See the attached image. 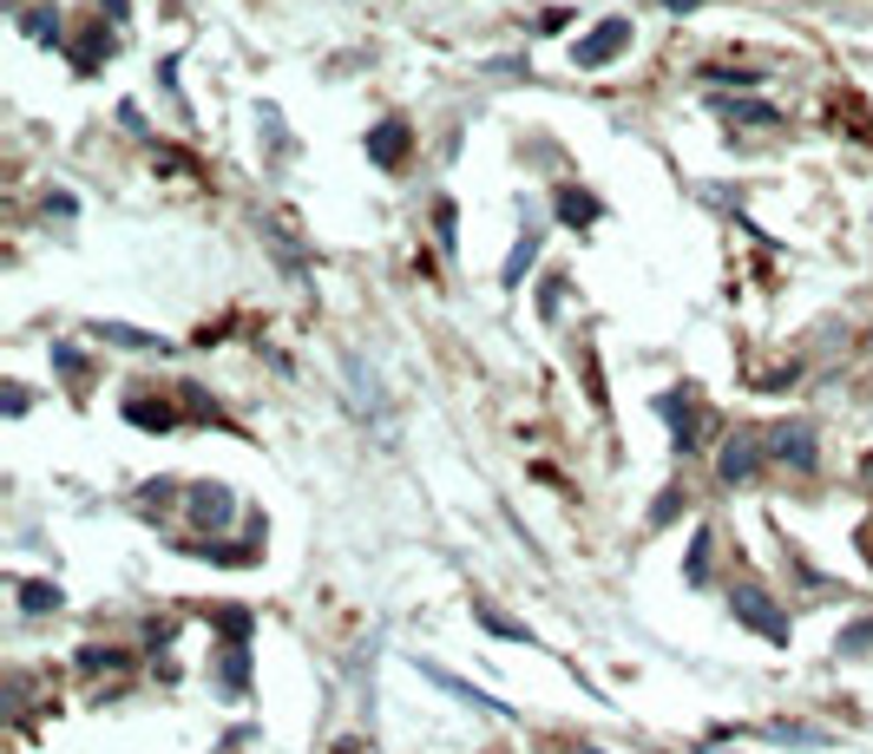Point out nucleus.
Instances as JSON below:
<instances>
[{"instance_id":"1","label":"nucleus","mask_w":873,"mask_h":754,"mask_svg":"<svg viewBox=\"0 0 873 754\" xmlns=\"http://www.w3.org/2000/svg\"><path fill=\"white\" fill-rule=\"evenodd\" d=\"M729 604H735V617L749 623L755 636H769V643H789V636H795L789 611H775V597H769L762 584H735V597H729Z\"/></svg>"},{"instance_id":"2","label":"nucleus","mask_w":873,"mask_h":754,"mask_svg":"<svg viewBox=\"0 0 873 754\" xmlns=\"http://www.w3.org/2000/svg\"><path fill=\"white\" fill-rule=\"evenodd\" d=\"M769 460L789 466V473H814V466H821V453H814V426H807V420H782V426L769 433Z\"/></svg>"},{"instance_id":"3","label":"nucleus","mask_w":873,"mask_h":754,"mask_svg":"<svg viewBox=\"0 0 873 754\" xmlns=\"http://www.w3.org/2000/svg\"><path fill=\"white\" fill-rule=\"evenodd\" d=\"M762 460H769L762 433H729L723 453H716V480H723V485H749L755 473H762Z\"/></svg>"},{"instance_id":"4","label":"nucleus","mask_w":873,"mask_h":754,"mask_svg":"<svg viewBox=\"0 0 873 754\" xmlns=\"http://www.w3.org/2000/svg\"><path fill=\"white\" fill-rule=\"evenodd\" d=\"M624 47H631V20H598L579 47H572V60H579L584 72H598V67H611Z\"/></svg>"},{"instance_id":"5","label":"nucleus","mask_w":873,"mask_h":754,"mask_svg":"<svg viewBox=\"0 0 873 754\" xmlns=\"http://www.w3.org/2000/svg\"><path fill=\"white\" fill-rule=\"evenodd\" d=\"M656 413L670 420V440H676V453H696V446H703V413H696V401H690L683 388L656 394Z\"/></svg>"},{"instance_id":"6","label":"nucleus","mask_w":873,"mask_h":754,"mask_svg":"<svg viewBox=\"0 0 873 754\" xmlns=\"http://www.w3.org/2000/svg\"><path fill=\"white\" fill-rule=\"evenodd\" d=\"M408 151H414V132H408V119H401V112H388V119L368 132V158H374L381 171H401V164H408Z\"/></svg>"},{"instance_id":"7","label":"nucleus","mask_w":873,"mask_h":754,"mask_svg":"<svg viewBox=\"0 0 873 754\" xmlns=\"http://www.w3.org/2000/svg\"><path fill=\"white\" fill-rule=\"evenodd\" d=\"M184 512H191V525H204V532H223L230 519H237V499H230V485H191V499H184Z\"/></svg>"},{"instance_id":"8","label":"nucleus","mask_w":873,"mask_h":754,"mask_svg":"<svg viewBox=\"0 0 873 754\" xmlns=\"http://www.w3.org/2000/svg\"><path fill=\"white\" fill-rule=\"evenodd\" d=\"M414 663H421V676H428V683H440L446 695H453V702H473V708H486V715H512L506 702H493V695H480L473 683H460V676H446V670H440V663H428V656H414Z\"/></svg>"},{"instance_id":"9","label":"nucleus","mask_w":873,"mask_h":754,"mask_svg":"<svg viewBox=\"0 0 873 754\" xmlns=\"http://www.w3.org/2000/svg\"><path fill=\"white\" fill-rule=\"evenodd\" d=\"M539 250H545V230H539V223H525V230H519V243L506 250V270H500V282H506V289H519V282H525V270L539 263Z\"/></svg>"},{"instance_id":"10","label":"nucleus","mask_w":873,"mask_h":754,"mask_svg":"<svg viewBox=\"0 0 873 754\" xmlns=\"http://www.w3.org/2000/svg\"><path fill=\"white\" fill-rule=\"evenodd\" d=\"M92 335H99V342H112V348H132V354H151V348H158V354H164V335H151V329H132V322H92Z\"/></svg>"},{"instance_id":"11","label":"nucleus","mask_w":873,"mask_h":754,"mask_svg":"<svg viewBox=\"0 0 873 754\" xmlns=\"http://www.w3.org/2000/svg\"><path fill=\"white\" fill-rule=\"evenodd\" d=\"M112 53H119V40H112L106 27H92V33L73 47V72H79V79H92V72H99V60H112Z\"/></svg>"},{"instance_id":"12","label":"nucleus","mask_w":873,"mask_h":754,"mask_svg":"<svg viewBox=\"0 0 873 754\" xmlns=\"http://www.w3.org/2000/svg\"><path fill=\"white\" fill-rule=\"evenodd\" d=\"M716 112H723V119H735V125H775V119H782L769 99H729V92L716 99Z\"/></svg>"},{"instance_id":"13","label":"nucleus","mask_w":873,"mask_h":754,"mask_svg":"<svg viewBox=\"0 0 873 754\" xmlns=\"http://www.w3.org/2000/svg\"><path fill=\"white\" fill-rule=\"evenodd\" d=\"M20 27H27V40H40V47H60V13H53V7H33V13H20Z\"/></svg>"},{"instance_id":"14","label":"nucleus","mask_w":873,"mask_h":754,"mask_svg":"<svg viewBox=\"0 0 873 754\" xmlns=\"http://www.w3.org/2000/svg\"><path fill=\"white\" fill-rule=\"evenodd\" d=\"M559 217H565V223H598V198L565 184V191H559Z\"/></svg>"},{"instance_id":"15","label":"nucleus","mask_w":873,"mask_h":754,"mask_svg":"<svg viewBox=\"0 0 873 754\" xmlns=\"http://www.w3.org/2000/svg\"><path fill=\"white\" fill-rule=\"evenodd\" d=\"M20 604H27L33 617H47V611H60L67 597H60V584H40V577H33V584H20Z\"/></svg>"},{"instance_id":"16","label":"nucleus","mask_w":873,"mask_h":754,"mask_svg":"<svg viewBox=\"0 0 873 754\" xmlns=\"http://www.w3.org/2000/svg\"><path fill=\"white\" fill-rule=\"evenodd\" d=\"M867 650H873V617L847 623V630L834 636V656H867Z\"/></svg>"},{"instance_id":"17","label":"nucleus","mask_w":873,"mask_h":754,"mask_svg":"<svg viewBox=\"0 0 873 754\" xmlns=\"http://www.w3.org/2000/svg\"><path fill=\"white\" fill-rule=\"evenodd\" d=\"M126 420H132V426H171L178 413H171V401H158V408H151V401H126Z\"/></svg>"},{"instance_id":"18","label":"nucleus","mask_w":873,"mask_h":754,"mask_svg":"<svg viewBox=\"0 0 873 754\" xmlns=\"http://www.w3.org/2000/svg\"><path fill=\"white\" fill-rule=\"evenodd\" d=\"M53 368H60V374H67V381H86V354H79V348H67V342H53Z\"/></svg>"},{"instance_id":"19","label":"nucleus","mask_w":873,"mask_h":754,"mask_svg":"<svg viewBox=\"0 0 873 754\" xmlns=\"http://www.w3.org/2000/svg\"><path fill=\"white\" fill-rule=\"evenodd\" d=\"M683 577H690V584H703V577H710V532H696V545H690V564H683Z\"/></svg>"},{"instance_id":"20","label":"nucleus","mask_w":873,"mask_h":754,"mask_svg":"<svg viewBox=\"0 0 873 754\" xmlns=\"http://www.w3.org/2000/svg\"><path fill=\"white\" fill-rule=\"evenodd\" d=\"M473 617L486 623V630H493V636H506V643H532V636H525V623H506V617H493V611H486V604H480V611H473Z\"/></svg>"},{"instance_id":"21","label":"nucleus","mask_w":873,"mask_h":754,"mask_svg":"<svg viewBox=\"0 0 873 754\" xmlns=\"http://www.w3.org/2000/svg\"><path fill=\"white\" fill-rule=\"evenodd\" d=\"M119 663H126L119 650H99V643H92V650H79V670H86V676H92V670H119Z\"/></svg>"},{"instance_id":"22","label":"nucleus","mask_w":873,"mask_h":754,"mask_svg":"<svg viewBox=\"0 0 873 754\" xmlns=\"http://www.w3.org/2000/svg\"><path fill=\"white\" fill-rule=\"evenodd\" d=\"M703 79H710V86H735V92L755 86V72H749V67H735V72H729V67H703Z\"/></svg>"},{"instance_id":"23","label":"nucleus","mask_w":873,"mask_h":754,"mask_svg":"<svg viewBox=\"0 0 873 754\" xmlns=\"http://www.w3.org/2000/svg\"><path fill=\"white\" fill-rule=\"evenodd\" d=\"M559 295H565V275H545L539 282V315H559Z\"/></svg>"},{"instance_id":"24","label":"nucleus","mask_w":873,"mask_h":754,"mask_svg":"<svg viewBox=\"0 0 873 754\" xmlns=\"http://www.w3.org/2000/svg\"><path fill=\"white\" fill-rule=\"evenodd\" d=\"M453 223H460V217H453V204L440 198V204H434V230H440V243H446V250H453Z\"/></svg>"},{"instance_id":"25","label":"nucleus","mask_w":873,"mask_h":754,"mask_svg":"<svg viewBox=\"0 0 873 754\" xmlns=\"http://www.w3.org/2000/svg\"><path fill=\"white\" fill-rule=\"evenodd\" d=\"M99 13H112V20H132V0H92Z\"/></svg>"},{"instance_id":"26","label":"nucleus","mask_w":873,"mask_h":754,"mask_svg":"<svg viewBox=\"0 0 873 754\" xmlns=\"http://www.w3.org/2000/svg\"><path fill=\"white\" fill-rule=\"evenodd\" d=\"M663 7H670V13H690V7H703V0H663Z\"/></svg>"},{"instance_id":"27","label":"nucleus","mask_w":873,"mask_h":754,"mask_svg":"<svg viewBox=\"0 0 873 754\" xmlns=\"http://www.w3.org/2000/svg\"><path fill=\"white\" fill-rule=\"evenodd\" d=\"M861 473H867V485H873V453H867V466H861Z\"/></svg>"},{"instance_id":"28","label":"nucleus","mask_w":873,"mask_h":754,"mask_svg":"<svg viewBox=\"0 0 873 754\" xmlns=\"http://www.w3.org/2000/svg\"><path fill=\"white\" fill-rule=\"evenodd\" d=\"M867 557H873V551H867Z\"/></svg>"}]
</instances>
